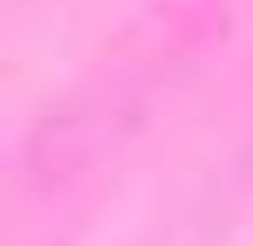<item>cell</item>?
Segmentation results:
<instances>
[]
</instances>
